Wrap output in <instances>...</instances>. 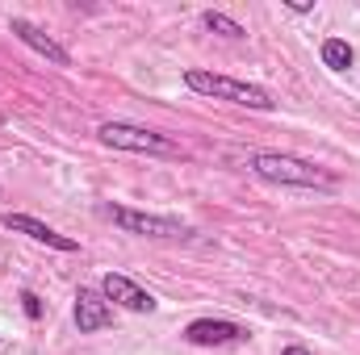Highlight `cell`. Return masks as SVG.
Returning <instances> with one entry per match:
<instances>
[{
  "instance_id": "1",
  "label": "cell",
  "mask_w": 360,
  "mask_h": 355,
  "mask_svg": "<svg viewBox=\"0 0 360 355\" xmlns=\"http://www.w3.org/2000/svg\"><path fill=\"white\" fill-rule=\"evenodd\" d=\"M248 168H252L260 180H269V184H289V188H319V192L335 188V176H331V172H323L319 163H310V159H297V155H276V151H264V155H252V159H248Z\"/></svg>"
},
{
  "instance_id": "2",
  "label": "cell",
  "mask_w": 360,
  "mask_h": 355,
  "mask_svg": "<svg viewBox=\"0 0 360 355\" xmlns=\"http://www.w3.org/2000/svg\"><path fill=\"white\" fill-rule=\"evenodd\" d=\"M184 84L201 96H214V100H231V105H248V109H272L269 88L260 84H248V80H231V76H214V72H201V67H188L184 72Z\"/></svg>"
},
{
  "instance_id": "3",
  "label": "cell",
  "mask_w": 360,
  "mask_h": 355,
  "mask_svg": "<svg viewBox=\"0 0 360 355\" xmlns=\"http://www.w3.org/2000/svg\"><path fill=\"white\" fill-rule=\"evenodd\" d=\"M96 138L113 151H139V155H176V147L155 134V130H143V126H130V121H105L96 130Z\"/></svg>"
},
{
  "instance_id": "4",
  "label": "cell",
  "mask_w": 360,
  "mask_h": 355,
  "mask_svg": "<svg viewBox=\"0 0 360 355\" xmlns=\"http://www.w3.org/2000/svg\"><path fill=\"white\" fill-rule=\"evenodd\" d=\"M105 217H109L113 226H122L126 234H143V239H184V234H193V230H188L184 222H176V217L139 213V209H126V205H109Z\"/></svg>"
},
{
  "instance_id": "5",
  "label": "cell",
  "mask_w": 360,
  "mask_h": 355,
  "mask_svg": "<svg viewBox=\"0 0 360 355\" xmlns=\"http://www.w3.org/2000/svg\"><path fill=\"white\" fill-rule=\"evenodd\" d=\"M184 339L193 347H226V343H248V326L226 318H197L184 326Z\"/></svg>"
},
{
  "instance_id": "6",
  "label": "cell",
  "mask_w": 360,
  "mask_h": 355,
  "mask_svg": "<svg viewBox=\"0 0 360 355\" xmlns=\"http://www.w3.org/2000/svg\"><path fill=\"white\" fill-rule=\"evenodd\" d=\"M101 293H105V301H113V305H122V309H130V314H151L155 309V297L147 293V288H139L130 276H122V272H109L105 280H101Z\"/></svg>"
},
{
  "instance_id": "7",
  "label": "cell",
  "mask_w": 360,
  "mask_h": 355,
  "mask_svg": "<svg viewBox=\"0 0 360 355\" xmlns=\"http://www.w3.org/2000/svg\"><path fill=\"white\" fill-rule=\"evenodd\" d=\"M4 222V230H17V234H30L34 243H42V247H55V251H80V243L76 239H68V234H59V230H51L46 222H38V217H30V213H4L0 217Z\"/></svg>"
},
{
  "instance_id": "8",
  "label": "cell",
  "mask_w": 360,
  "mask_h": 355,
  "mask_svg": "<svg viewBox=\"0 0 360 355\" xmlns=\"http://www.w3.org/2000/svg\"><path fill=\"white\" fill-rule=\"evenodd\" d=\"M8 29H13V34H17V38L30 46V51H38L42 59H51L55 67H68V63H72V55H68V51H63V46H59V42H55L46 29H38L34 21H25V17H13V21H8Z\"/></svg>"
},
{
  "instance_id": "9",
  "label": "cell",
  "mask_w": 360,
  "mask_h": 355,
  "mask_svg": "<svg viewBox=\"0 0 360 355\" xmlns=\"http://www.w3.org/2000/svg\"><path fill=\"white\" fill-rule=\"evenodd\" d=\"M109 322H113V309H109L105 293L80 288V293H76V326H80V335H96V330H105Z\"/></svg>"
},
{
  "instance_id": "10",
  "label": "cell",
  "mask_w": 360,
  "mask_h": 355,
  "mask_svg": "<svg viewBox=\"0 0 360 355\" xmlns=\"http://www.w3.org/2000/svg\"><path fill=\"white\" fill-rule=\"evenodd\" d=\"M352 59H356V51H352L344 38H327V42H323V63H327L331 72H348Z\"/></svg>"
},
{
  "instance_id": "11",
  "label": "cell",
  "mask_w": 360,
  "mask_h": 355,
  "mask_svg": "<svg viewBox=\"0 0 360 355\" xmlns=\"http://www.w3.org/2000/svg\"><path fill=\"white\" fill-rule=\"evenodd\" d=\"M201 21H205V29H214V34H222V38H248V29H243L239 21H231L226 13H214V8H210Z\"/></svg>"
},
{
  "instance_id": "12",
  "label": "cell",
  "mask_w": 360,
  "mask_h": 355,
  "mask_svg": "<svg viewBox=\"0 0 360 355\" xmlns=\"http://www.w3.org/2000/svg\"><path fill=\"white\" fill-rule=\"evenodd\" d=\"M21 309H25V318H34V322L42 318V301H38L34 293H21Z\"/></svg>"
},
{
  "instance_id": "13",
  "label": "cell",
  "mask_w": 360,
  "mask_h": 355,
  "mask_svg": "<svg viewBox=\"0 0 360 355\" xmlns=\"http://www.w3.org/2000/svg\"><path fill=\"white\" fill-rule=\"evenodd\" d=\"M281 355H310V351H306V347H285Z\"/></svg>"
}]
</instances>
